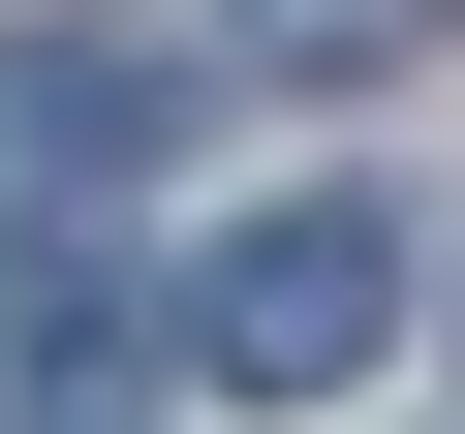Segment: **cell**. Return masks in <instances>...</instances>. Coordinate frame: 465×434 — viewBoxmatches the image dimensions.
<instances>
[{
	"instance_id": "obj_1",
	"label": "cell",
	"mask_w": 465,
	"mask_h": 434,
	"mask_svg": "<svg viewBox=\"0 0 465 434\" xmlns=\"http://www.w3.org/2000/svg\"><path fill=\"white\" fill-rule=\"evenodd\" d=\"M372 341H403V217H372V186H280L249 249L186 280V372H217V403H341Z\"/></svg>"
},
{
	"instance_id": "obj_2",
	"label": "cell",
	"mask_w": 465,
	"mask_h": 434,
	"mask_svg": "<svg viewBox=\"0 0 465 434\" xmlns=\"http://www.w3.org/2000/svg\"><path fill=\"white\" fill-rule=\"evenodd\" d=\"M155 155V63L124 32H32V63H0V186H124Z\"/></svg>"
},
{
	"instance_id": "obj_3",
	"label": "cell",
	"mask_w": 465,
	"mask_h": 434,
	"mask_svg": "<svg viewBox=\"0 0 465 434\" xmlns=\"http://www.w3.org/2000/svg\"><path fill=\"white\" fill-rule=\"evenodd\" d=\"M465 0H249V63H311V94H372V63H434Z\"/></svg>"
}]
</instances>
